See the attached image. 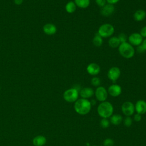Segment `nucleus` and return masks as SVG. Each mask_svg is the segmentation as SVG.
Wrapping results in <instances>:
<instances>
[{
  "label": "nucleus",
  "instance_id": "1",
  "mask_svg": "<svg viewBox=\"0 0 146 146\" xmlns=\"http://www.w3.org/2000/svg\"><path fill=\"white\" fill-rule=\"evenodd\" d=\"M91 108V104L89 100L86 99H78L74 104L75 111L80 115H86L88 113Z\"/></svg>",
  "mask_w": 146,
  "mask_h": 146
},
{
  "label": "nucleus",
  "instance_id": "2",
  "mask_svg": "<svg viewBox=\"0 0 146 146\" xmlns=\"http://www.w3.org/2000/svg\"><path fill=\"white\" fill-rule=\"evenodd\" d=\"M118 51L121 56L125 59L132 58L135 55V48L128 42L120 43L118 47Z\"/></svg>",
  "mask_w": 146,
  "mask_h": 146
},
{
  "label": "nucleus",
  "instance_id": "3",
  "mask_svg": "<svg viewBox=\"0 0 146 146\" xmlns=\"http://www.w3.org/2000/svg\"><path fill=\"white\" fill-rule=\"evenodd\" d=\"M113 108L111 103L108 102H103L98 107V112L103 118L110 117L113 113Z\"/></svg>",
  "mask_w": 146,
  "mask_h": 146
},
{
  "label": "nucleus",
  "instance_id": "4",
  "mask_svg": "<svg viewBox=\"0 0 146 146\" xmlns=\"http://www.w3.org/2000/svg\"><path fill=\"white\" fill-rule=\"evenodd\" d=\"M115 31L113 25L110 23H104L98 29V34L102 38H108L111 36Z\"/></svg>",
  "mask_w": 146,
  "mask_h": 146
},
{
  "label": "nucleus",
  "instance_id": "5",
  "mask_svg": "<svg viewBox=\"0 0 146 146\" xmlns=\"http://www.w3.org/2000/svg\"><path fill=\"white\" fill-rule=\"evenodd\" d=\"M79 96L78 91L75 88H72L66 90L63 93L64 99L69 103L76 102Z\"/></svg>",
  "mask_w": 146,
  "mask_h": 146
},
{
  "label": "nucleus",
  "instance_id": "6",
  "mask_svg": "<svg viewBox=\"0 0 146 146\" xmlns=\"http://www.w3.org/2000/svg\"><path fill=\"white\" fill-rule=\"evenodd\" d=\"M128 43L132 46H138L141 44L143 41V38L139 33H133L128 37Z\"/></svg>",
  "mask_w": 146,
  "mask_h": 146
},
{
  "label": "nucleus",
  "instance_id": "7",
  "mask_svg": "<svg viewBox=\"0 0 146 146\" xmlns=\"http://www.w3.org/2000/svg\"><path fill=\"white\" fill-rule=\"evenodd\" d=\"M121 71L117 67H112L107 72V77L111 81L115 82L120 77Z\"/></svg>",
  "mask_w": 146,
  "mask_h": 146
},
{
  "label": "nucleus",
  "instance_id": "8",
  "mask_svg": "<svg viewBox=\"0 0 146 146\" xmlns=\"http://www.w3.org/2000/svg\"><path fill=\"white\" fill-rule=\"evenodd\" d=\"M95 96L100 102H105L108 97V92L107 90L102 86H99L96 89L95 92Z\"/></svg>",
  "mask_w": 146,
  "mask_h": 146
},
{
  "label": "nucleus",
  "instance_id": "9",
  "mask_svg": "<svg viewBox=\"0 0 146 146\" xmlns=\"http://www.w3.org/2000/svg\"><path fill=\"white\" fill-rule=\"evenodd\" d=\"M121 110L125 115L129 116L133 114L135 111V106L132 102H125L121 106Z\"/></svg>",
  "mask_w": 146,
  "mask_h": 146
},
{
  "label": "nucleus",
  "instance_id": "10",
  "mask_svg": "<svg viewBox=\"0 0 146 146\" xmlns=\"http://www.w3.org/2000/svg\"><path fill=\"white\" fill-rule=\"evenodd\" d=\"M115 11V7L113 5L106 3L104 6L101 8L100 14L104 17H110L111 16Z\"/></svg>",
  "mask_w": 146,
  "mask_h": 146
},
{
  "label": "nucleus",
  "instance_id": "11",
  "mask_svg": "<svg viewBox=\"0 0 146 146\" xmlns=\"http://www.w3.org/2000/svg\"><path fill=\"white\" fill-rule=\"evenodd\" d=\"M86 70L88 74L92 76H95L99 74L100 71V67L97 63H91L87 66Z\"/></svg>",
  "mask_w": 146,
  "mask_h": 146
},
{
  "label": "nucleus",
  "instance_id": "12",
  "mask_svg": "<svg viewBox=\"0 0 146 146\" xmlns=\"http://www.w3.org/2000/svg\"><path fill=\"white\" fill-rule=\"evenodd\" d=\"M108 93L113 97L118 96L121 93V87L118 84H112L108 87Z\"/></svg>",
  "mask_w": 146,
  "mask_h": 146
},
{
  "label": "nucleus",
  "instance_id": "13",
  "mask_svg": "<svg viewBox=\"0 0 146 146\" xmlns=\"http://www.w3.org/2000/svg\"><path fill=\"white\" fill-rule=\"evenodd\" d=\"M43 30L46 34L48 35H52L56 33L57 29L55 25L49 23H46L43 26Z\"/></svg>",
  "mask_w": 146,
  "mask_h": 146
},
{
  "label": "nucleus",
  "instance_id": "14",
  "mask_svg": "<svg viewBox=\"0 0 146 146\" xmlns=\"http://www.w3.org/2000/svg\"><path fill=\"white\" fill-rule=\"evenodd\" d=\"M135 109L139 114H144L146 112V102L143 100H138L136 104Z\"/></svg>",
  "mask_w": 146,
  "mask_h": 146
},
{
  "label": "nucleus",
  "instance_id": "15",
  "mask_svg": "<svg viewBox=\"0 0 146 146\" xmlns=\"http://www.w3.org/2000/svg\"><path fill=\"white\" fill-rule=\"evenodd\" d=\"M94 94L93 89L91 87H85L80 90V95L83 99H87L92 97Z\"/></svg>",
  "mask_w": 146,
  "mask_h": 146
},
{
  "label": "nucleus",
  "instance_id": "16",
  "mask_svg": "<svg viewBox=\"0 0 146 146\" xmlns=\"http://www.w3.org/2000/svg\"><path fill=\"white\" fill-rule=\"evenodd\" d=\"M47 140L43 135H38L34 137L33 140V144L34 146H43L46 143Z\"/></svg>",
  "mask_w": 146,
  "mask_h": 146
},
{
  "label": "nucleus",
  "instance_id": "17",
  "mask_svg": "<svg viewBox=\"0 0 146 146\" xmlns=\"http://www.w3.org/2000/svg\"><path fill=\"white\" fill-rule=\"evenodd\" d=\"M146 17V12L142 9L136 10L133 14V18L137 22H141L143 21Z\"/></svg>",
  "mask_w": 146,
  "mask_h": 146
},
{
  "label": "nucleus",
  "instance_id": "18",
  "mask_svg": "<svg viewBox=\"0 0 146 146\" xmlns=\"http://www.w3.org/2000/svg\"><path fill=\"white\" fill-rule=\"evenodd\" d=\"M76 6L80 9H86L90 4V0H74Z\"/></svg>",
  "mask_w": 146,
  "mask_h": 146
},
{
  "label": "nucleus",
  "instance_id": "19",
  "mask_svg": "<svg viewBox=\"0 0 146 146\" xmlns=\"http://www.w3.org/2000/svg\"><path fill=\"white\" fill-rule=\"evenodd\" d=\"M120 43H121L119 40L117 36H112L108 40V44L110 47L113 48L118 47Z\"/></svg>",
  "mask_w": 146,
  "mask_h": 146
},
{
  "label": "nucleus",
  "instance_id": "20",
  "mask_svg": "<svg viewBox=\"0 0 146 146\" xmlns=\"http://www.w3.org/2000/svg\"><path fill=\"white\" fill-rule=\"evenodd\" d=\"M76 7L77 6L74 1H69L65 6V10L68 13L72 14L75 11Z\"/></svg>",
  "mask_w": 146,
  "mask_h": 146
},
{
  "label": "nucleus",
  "instance_id": "21",
  "mask_svg": "<svg viewBox=\"0 0 146 146\" xmlns=\"http://www.w3.org/2000/svg\"><path fill=\"white\" fill-rule=\"evenodd\" d=\"M123 117L120 115L115 114L112 115L110 118L111 123L113 125H119L122 121Z\"/></svg>",
  "mask_w": 146,
  "mask_h": 146
},
{
  "label": "nucleus",
  "instance_id": "22",
  "mask_svg": "<svg viewBox=\"0 0 146 146\" xmlns=\"http://www.w3.org/2000/svg\"><path fill=\"white\" fill-rule=\"evenodd\" d=\"M103 38L100 36L98 33L96 34L93 38L92 43L96 47H100L103 44Z\"/></svg>",
  "mask_w": 146,
  "mask_h": 146
},
{
  "label": "nucleus",
  "instance_id": "23",
  "mask_svg": "<svg viewBox=\"0 0 146 146\" xmlns=\"http://www.w3.org/2000/svg\"><path fill=\"white\" fill-rule=\"evenodd\" d=\"M91 84L92 86H95V87H99L100 85L101 80L99 78L94 76L91 79Z\"/></svg>",
  "mask_w": 146,
  "mask_h": 146
},
{
  "label": "nucleus",
  "instance_id": "24",
  "mask_svg": "<svg viewBox=\"0 0 146 146\" xmlns=\"http://www.w3.org/2000/svg\"><path fill=\"white\" fill-rule=\"evenodd\" d=\"M100 126L103 128H108L110 125V121L107 118H103L100 121Z\"/></svg>",
  "mask_w": 146,
  "mask_h": 146
},
{
  "label": "nucleus",
  "instance_id": "25",
  "mask_svg": "<svg viewBox=\"0 0 146 146\" xmlns=\"http://www.w3.org/2000/svg\"><path fill=\"white\" fill-rule=\"evenodd\" d=\"M117 38H118V39L120 40L121 43H124V42H126L127 40H128V38L124 33L119 34V35L117 36Z\"/></svg>",
  "mask_w": 146,
  "mask_h": 146
},
{
  "label": "nucleus",
  "instance_id": "26",
  "mask_svg": "<svg viewBox=\"0 0 146 146\" xmlns=\"http://www.w3.org/2000/svg\"><path fill=\"white\" fill-rule=\"evenodd\" d=\"M132 124V119L129 117L127 116L124 120V125L127 127H130Z\"/></svg>",
  "mask_w": 146,
  "mask_h": 146
},
{
  "label": "nucleus",
  "instance_id": "27",
  "mask_svg": "<svg viewBox=\"0 0 146 146\" xmlns=\"http://www.w3.org/2000/svg\"><path fill=\"white\" fill-rule=\"evenodd\" d=\"M113 144H114L113 140L110 138L106 139V140H104L103 142L104 146H113Z\"/></svg>",
  "mask_w": 146,
  "mask_h": 146
},
{
  "label": "nucleus",
  "instance_id": "28",
  "mask_svg": "<svg viewBox=\"0 0 146 146\" xmlns=\"http://www.w3.org/2000/svg\"><path fill=\"white\" fill-rule=\"evenodd\" d=\"M95 2L96 3V4L101 7L104 6L107 3L106 0H95Z\"/></svg>",
  "mask_w": 146,
  "mask_h": 146
},
{
  "label": "nucleus",
  "instance_id": "29",
  "mask_svg": "<svg viewBox=\"0 0 146 146\" xmlns=\"http://www.w3.org/2000/svg\"><path fill=\"white\" fill-rule=\"evenodd\" d=\"M140 34L141 35L143 38H146V26L143 27L140 31Z\"/></svg>",
  "mask_w": 146,
  "mask_h": 146
},
{
  "label": "nucleus",
  "instance_id": "30",
  "mask_svg": "<svg viewBox=\"0 0 146 146\" xmlns=\"http://www.w3.org/2000/svg\"><path fill=\"white\" fill-rule=\"evenodd\" d=\"M137 51L139 52V53H143L144 52H145V50L144 49V47H143V46L141 44L137 46Z\"/></svg>",
  "mask_w": 146,
  "mask_h": 146
},
{
  "label": "nucleus",
  "instance_id": "31",
  "mask_svg": "<svg viewBox=\"0 0 146 146\" xmlns=\"http://www.w3.org/2000/svg\"><path fill=\"white\" fill-rule=\"evenodd\" d=\"M141 119V116L140 114H139V113H137V114H135V116H134V120L135 121H140Z\"/></svg>",
  "mask_w": 146,
  "mask_h": 146
},
{
  "label": "nucleus",
  "instance_id": "32",
  "mask_svg": "<svg viewBox=\"0 0 146 146\" xmlns=\"http://www.w3.org/2000/svg\"><path fill=\"white\" fill-rule=\"evenodd\" d=\"M120 0H106L107 3H110V4H112V5H114L116 3H117Z\"/></svg>",
  "mask_w": 146,
  "mask_h": 146
},
{
  "label": "nucleus",
  "instance_id": "33",
  "mask_svg": "<svg viewBox=\"0 0 146 146\" xmlns=\"http://www.w3.org/2000/svg\"><path fill=\"white\" fill-rule=\"evenodd\" d=\"M23 0H14V3L17 5H20L23 3Z\"/></svg>",
  "mask_w": 146,
  "mask_h": 146
},
{
  "label": "nucleus",
  "instance_id": "34",
  "mask_svg": "<svg viewBox=\"0 0 146 146\" xmlns=\"http://www.w3.org/2000/svg\"><path fill=\"white\" fill-rule=\"evenodd\" d=\"M141 45L144 47V49L145 50V51H146V38L143 39V42L141 43Z\"/></svg>",
  "mask_w": 146,
  "mask_h": 146
},
{
  "label": "nucleus",
  "instance_id": "35",
  "mask_svg": "<svg viewBox=\"0 0 146 146\" xmlns=\"http://www.w3.org/2000/svg\"><path fill=\"white\" fill-rule=\"evenodd\" d=\"M0 90H1V88H0Z\"/></svg>",
  "mask_w": 146,
  "mask_h": 146
}]
</instances>
